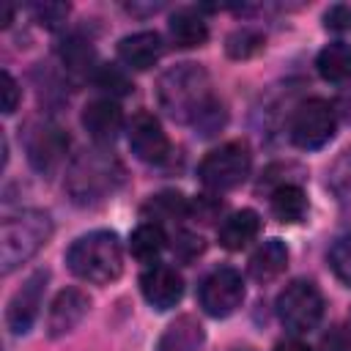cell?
I'll use <instances>...</instances> for the list:
<instances>
[{
  "label": "cell",
  "mask_w": 351,
  "mask_h": 351,
  "mask_svg": "<svg viewBox=\"0 0 351 351\" xmlns=\"http://www.w3.org/2000/svg\"><path fill=\"white\" fill-rule=\"evenodd\" d=\"M326 186H329V192L335 195L340 211L351 219V148H346V151L329 165Z\"/></svg>",
  "instance_id": "23"
},
{
  "label": "cell",
  "mask_w": 351,
  "mask_h": 351,
  "mask_svg": "<svg viewBox=\"0 0 351 351\" xmlns=\"http://www.w3.org/2000/svg\"><path fill=\"white\" fill-rule=\"evenodd\" d=\"M82 126L96 143H112L123 126V112L112 99H96L85 104Z\"/></svg>",
  "instance_id": "14"
},
{
  "label": "cell",
  "mask_w": 351,
  "mask_h": 351,
  "mask_svg": "<svg viewBox=\"0 0 351 351\" xmlns=\"http://www.w3.org/2000/svg\"><path fill=\"white\" fill-rule=\"evenodd\" d=\"M335 107L324 99H307L291 118V140L302 151H318L335 137Z\"/></svg>",
  "instance_id": "7"
},
{
  "label": "cell",
  "mask_w": 351,
  "mask_h": 351,
  "mask_svg": "<svg viewBox=\"0 0 351 351\" xmlns=\"http://www.w3.org/2000/svg\"><path fill=\"white\" fill-rule=\"evenodd\" d=\"M118 58L123 66L134 69V71H145L151 69L159 58H162V38L154 30H140L132 36H123L118 41Z\"/></svg>",
  "instance_id": "15"
},
{
  "label": "cell",
  "mask_w": 351,
  "mask_h": 351,
  "mask_svg": "<svg viewBox=\"0 0 351 351\" xmlns=\"http://www.w3.org/2000/svg\"><path fill=\"white\" fill-rule=\"evenodd\" d=\"M203 239L200 236H195V233H178L176 236V241H173V252L181 258V261H192V258H197L200 252H203Z\"/></svg>",
  "instance_id": "30"
},
{
  "label": "cell",
  "mask_w": 351,
  "mask_h": 351,
  "mask_svg": "<svg viewBox=\"0 0 351 351\" xmlns=\"http://www.w3.org/2000/svg\"><path fill=\"white\" fill-rule=\"evenodd\" d=\"M206 343V329L195 315H178L159 337L156 351H200Z\"/></svg>",
  "instance_id": "16"
},
{
  "label": "cell",
  "mask_w": 351,
  "mask_h": 351,
  "mask_svg": "<svg viewBox=\"0 0 351 351\" xmlns=\"http://www.w3.org/2000/svg\"><path fill=\"white\" fill-rule=\"evenodd\" d=\"M0 82H3V88H0L3 90V112L11 115L16 110V104H19V85L8 71L0 74Z\"/></svg>",
  "instance_id": "33"
},
{
  "label": "cell",
  "mask_w": 351,
  "mask_h": 351,
  "mask_svg": "<svg viewBox=\"0 0 351 351\" xmlns=\"http://www.w3.org/2000/svg\"><path fill=\"white\" fill-rule=\"evenodd\" d=\"M335 115L343 121V123H351V85L346 90H340V96L335 99Z\"/></svg>",
  "instance_id": "35"
},
{
  "label": "cell",
  "mask_w": 351,
  "mask_h": 351,
  "mask_svg": "<svg viewBox=\"0 0 351 351\" xmlns=\"http://www.w3.org/2000/svg\"><path fill=\"white\" fill-rule=\"evenodd\" d=\"M170 38H173L176 47H184V49L200 47L208 38V25L197 11L181 8L170 16Z\"/></svg>",
  "instance_id": "19"
},
{
  "label": "cell",
  "mask_w": 351,
  "mask_h": 351,
  "mask_svg": "<svg viewBox=\"0 0 351 351\" xmlns=\"http://www.w3.org/2000/svg\"><path fill=\"white\" fill-rule=\"evenodd\" d=\"M69 151V134L58 126V123H41L30 132L27 137V162L36 173L41 176H52Z\"/></svg>",
  "instance_id": "9"
},
{
  "label": "cell",
  "mask_w": 351,
  "mask_h": 351,
  "mask_svg": "<svg viewBox=\"0 0 351 351\" xmlns=\"http://www.w3.org/2000/svg\"><path fill=\"white\" fill-rule=\"evenodd\" d=\"M263 44H266V36L261 30H255V27H239V30H233L228 36L225 49H228L230 58L244 60V58H252L255 52H261Z\"/></svg>",
  "instance_id": "26"
},
{
  "label": "cell",
  "mask_w": 351,
  "mask_h": 351,
  "mask_svg": "<svg viewBox=\"0 0 351 351\" xmlns=\"http://www.w3.org/2000/svg\"><path fill=\"white\" fill-rule=\"evenodd\" d=\"M143 214L151 222H159V219H184V217H189V197H184L181 192H159V195H154L143 206Z\"/></svg>",
  "instance_id": "24"
},
{
  "label": "cell",
  "mask_w": 351,
  "mask_h": 351,
  "mask_svg": "<svg viewBox=\"0 0 351 351\" xmlns=\"http://www.w3.org/2000/svg\"><path fill=\"white\" fill-rule=\"evenodd\" d=\"M222 203L217 197H208V195H200L197 200H189V217H197L200 222H211L217 214H219Z\"/></svg>",
  "instance_id": "32"
},
{
  "label": "cell",
  "mask_w": 351,
  "mask_h": 351,
  "mask_svg": "<svg viewBox=\"0 0 351 351\" xmlns=\"http://www.w3.org/2000/svg\"><path fill=\"white\" fill-rule=\"evenodd\" d=\"M47 280H49V271L47 269H38L33 271L22 288L14 291L8 307H5V324L14 335H27L36 315H38V307H41V296H44V288H47Z\"/></svg>",
  "instance_id": "10"
},
{
  "label": "cell",
  "mask_w": 351,
  "mask_h": 351,
  "mask_svg": "<svg viewBox=\"0 0 351 351\" xmlns=\"http://www.w3.org/2000/svg\"><path fill=\"white\" fill-rule=\"evenodd\" d=\"M285 266H288V247H285V241L269 239V241H263V244L252 252L247 269H250V277H252V280L269 282V280L280 277V274L285 271Z\"/></svg>",
  "instance_id": "17"
},
{
  "label": "cell",
  "mask_w": 351,
  "mask_h": 351,
  "mask_svg": "<svg viewBox=\"0 0 351 351\" xmlns=\"http://www.w3.org/2000/svg\"><path fill=\"white\" fill-rule=\"evenodd\" d=\"M329 266L346 285H351V236L335 241V247L329 250Z\"/></svg>",
  "instance_id": "28"
},
{
  "label": "cell",
  "mask_w": 351,
  "mask_h": 351,
  "mask_svg": "<svg viewBox=\"0 0 351 351\" xmlns=\"http://www.w3.org/2000/svg\"><path fill=\"white\" fill-rule=\"evenodd\" d=\"M140 291L145 296V302L156 310H170L181 302L184 296V280L173 266L165 263H154L143 271L140 277Z\"/></svg>",
  "instance_id": "12"
},
{
  "label": "cell",
  "mask_w": 351,
  "mask_h": 351,
  "mask_svg": "<svg viewBox=\"0 0 351 351\" xmlns=\"http://www.w3.org/2000/svg\"><path fill=\"white\" fill-rule=\"evenodd\" d=\"M318 351H351V332H346L343 326H329L321 335Z\"/></svg>",
  "instance_id": "31"
},
{
  "label": "cell",
  "mask_w": 351,
  "mask_h": 351,
  "mask_svg": "<svg viewBox=\"0 0 351 351\" xmlns=\"http://www.w3.org/2000/svg\"><path fill=\"white\" fill-rule=\"evenodd\" d=\"M11 14H14V8L5 3V5H3V27H8V25H11Z\"/></svg>",
  "instance_id": "37"
},
{
  "label": "cell",
  "mask_w": 351,
  "mask_h": 351,
  "mask_svg": "<svg viewBox=\"0 0 351 351\" xmlns=\"http://www.w3.org/2000/svg\"><path fill=\"white\" fill-rule=\"evenodd\" d=\"M129 148H132V154H134L140 162L159 165V162H165L167 154H170V140H167L162 123H159L151 112L140 110V112H134L132 121H129Z\"/></svg>",
  "instance_id": "11"
},
{
  "label": "cell",
  "mask_w": 351,
  "mask_h": 351,
  "mask_svg": "<svg viewBox=\"0 0 351 351\" xmlns=\"http://www.w3.org/2000/svg\"><path fill=\"white\" fill-rule=\"evenodd\" d=\"M30 11H33V16H36L38 25L55 30V27H60L66 22L69 3H36V5H30Z\"/></svg>",
  "instance_id": "29"
},
{
  "label": "cell",
  "mask_w": 351,
  "mask_h": 351,
  "mask_svg": "<svg viewBox=\"0 0 351 351\" xmlns=\"http://www.w3.org/2000/svg\"><path fill=\"white\" fill-rule=\"evenodd\" d=\"M66 263H69L74 277L93 282V285H107V282L118 280L123 271L121 241L112 230L85 233L69 247Z\"/></svg>",
  "instance_id": "3"
},
{
  "label": "cell",
  "mask_w": 351,
  "mask_h": 351,
  "mask_svg": "<svg viewBox=\"0 0 351 351\" xmlns=\"http://www.w3.org/2000/svg\"><path fill=\"white\" fill-rule=\"evenodd\" d=\"M277 318L293 335H307L324 318V296L310 280H293L277 296Z\"/></svg>",
  "instance_id": "6"
},
{
  "label": "cell",
  "mask_w": 351,
  "mask_h": 351,
  "mask_svg": "<svg viewBox=\"0 0 351 351\" xmlns=\"http://www.w3.org/2000/svg\"><path fill=\"white\" fill-rule=\"evenodd\" d=\"M348 326H351V318H348Z\"/></svg>",
  "instance_id": "38"
},
{
  "label": "cell",
  "mask_w": 351,
  "mask_h": 351,
  "mask_svg": "<svg viewBox=\"0 0 351 351\" xmlns=\"http://www.w3.org/2000/svg\"><path fill=\"white\" fill-rule=\"evenodd\" d=\"M274 351H313V348L302 340H282V343L274 346Z\"/></svg>",
  "instance_id": "36"
},
{
  "label": "cell",
  "mask_w": 351,
  "mask_h": 351,
  "mask_svg": "<svg viewBox=\"0 0 351 351\" xmlns=\"http://www.w3.org/2000/svg\"><path fill=\"white\" fill-rule=\"evenodd\" d=\"M165 244H167V236H165V230H162L159 222H143V225H137L132 230V239H129L132 255L137 261H143V263L156 261V255L165 250Z\"/></svg>",
  "instance_id": "22"
},
{
  "label": "cell",
  "mask_w": 351,
  "mask_h": 351,
  "mask_svg": "<svg viewBox=\"0 0 351 351\" xmlns=\"http://www.w3.org/2000/svg\"><path fill=\"white\" fill-rule=\"evenodd\" d=\"M261 233V217L252 208H241L236 214H230L222 225H219V244L225 250H241L247 247L255 236Z\"/></svg>",
  "instance_id": "18"
},
{
  "label": "cell",
  "mask_w": 351,
  "mask_h": 351,
  "mask_svg": "<svg viewBox=\"0 0 351 351\" xmlns=\"http://www.w3.org/2000/svg\"><path fill=\"white\" fill-rule=\"evenodd\" d=\"M93 82H96V88H101V90L110 93V96H126V93H132V88H134L132 80L126 77V71H123L121 66H112V63L96 66Z\"/></svg>",
  "instance_id": "27"
},
{
  "label": "cell",
  "mask_w": 351,
  "mask_h": 351,
  "mask_svg": "<svg viewBox=\"0 0 351 351\" xmlns=\"http://www.w3.org/2000/svg\"><path fill=\"white\" fill-rule=\"evenodd\" d=\"M271 214L285 222V225H293V222H302L307 217V195L299 184H285L280 189L271 192Z\"/></svg>",
  "instance_id": "21"
},
{
  "label": "cell",
  "mask_w": 351,
  "mask_h": 351,
  "mask_svg": "<svg viewBox=\"0 0 351 351\" xmlns=\"http://www.w3.org/2000/svg\"><path fill=\"white\" fill-rule=\"evenodd\" d=\"M88 307H90L88 293H82L80 288H63L49 304V315H47L49 337H63L71 329H77L80 321L88 315Z\"/></svg>",
  "instance_id": "13"
},
{
  "label": "cell",
  "mask_w": 351,
  "mask_h": 351,
  "mask_svg": "<svg viewBox=\"0 0 351 351\" xmlns=\"http://www.w3.org/2000/svg\"><path fill=\"white\" fill-rule=\"evenodd\" d=\"M123 184V165L104 148L82 151L66 170V192L77 206H96Z\"/></svg>",
  "instance_id": "2"
},
{
  "label": "cell",
  "mask_w": 351,
  "mask_h": 351,
  "mask_svg": "<svg viewBox=\"0 0 351 351\" xmlns=\"http://www.w3.org/2000/svg\"><path fill=\"white\" fill-rule=\"evenodd\" d=\"M250 167H252V154H250L247 143L233 140V143H225L203 156V162L197 167V178L211 192H228L247 181Z\"/></svg>",
  "instance_id": "5"
},
{
  "label": "cell",
  "mask_w": 351,
  "mask_h": 351,
  "mask_svg": "<svg viewBox=\"0 0 351 351\" xmlns=\"http://www.w3.org/2000/svg\"><path fill=\"white\" fill-rule=\"evenodd\" d=\"M156 101L176 123H192L200 134H214L225 123V107L211 90V77L200 63H176L156 82Z\"/></svg>",
  "instance_id": "1"
},
{
  "label": "cell",
  "mask_w": 351,
  "mask_h": 351,
  "mask_svg": "<svg viewBox=\"0 0 351 351\" xmlns=\"http://www.w3.org/2000/svg\"><path fill=\"white\" fill-rule=\"evenodd\" d=\"M60 58H63V66L71 71V74H88L93 69V47L90 41L80 38V36H69L60 47Z\"/></svg>",
  "instance_id": "25"
},
{
  "label": "cell",
  "mask_w": 351,
  "mask_h": 351,
  "mask_svg": "<svg viewBox=\"0 0 351 351\" xmlns=\"http://www.w3.org/2000/svg\"><path fill=\"white\" fill-rule=\"evenodd\" d=\"M318 74L326 82H351V44L332 41L318 52Z\"/></svg>",
  "instance_id": "20"
},
{
  "label": "cell",
  "mask_w": 351,
  "mask_h": 351,
  "mask_svg": "<svg viewBox=\"0 0 351 351\" xmlns=\"http://www.w3.org/2000/svg\"><path fill=\"white\" fill-rule=\"evenodd\" d=\"M244 302V280L236 269L222 266L214 269L203 285H200V307L211 318H228L233 315Z\"/></svg>",
  "instance_id": "8"
},
{
  "label": "cell",
  "mask_w": 351,
  "mask_h": 351,
  "mask_svg": "<svg viewBox=\"0 0 351 351\" xmlns=\"http://www.w3.org/2000/svg\"><path fill=\"white\" fill-rule=\"evenodd\" d=\"M351 25V8L348 5H332L324 14V27L326 30H343Z\"/></svg>",
  "instance_id": "34"
},
{
  "label": "cell",
  "mask_w": 351,
  "mask_h": 351,
  "mask_svg": "<svg viewBox=\"0 0 351 351\" xmlns=\"http://www.w3.org/2000/svg\"><path fill=\"white\" fill-rule=\"evenodd\" d=\"M52 236V219L47 211L27 208L0 222V271L11 274L30 261Z\"/></svg>",
  "instance_id": "4"
}]
</instances>
